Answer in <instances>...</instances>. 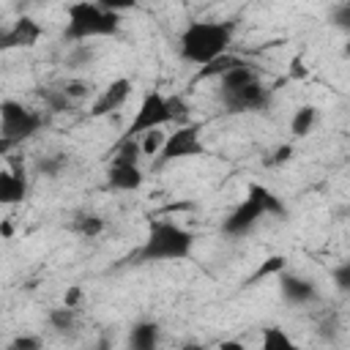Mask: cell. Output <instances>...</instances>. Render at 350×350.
<instances>
[{
    "label": "cell",
    "mask_w": 350,
    "mask_h": 350,
    "mask_svg": "<svg viewBox=\"0 0 350 350\" xmlns=\"http://www.w3.org/2000/svg\"><path fill=\"white\" fill-rule=\"evenodd\" d=\"M235 38V25L224 19H197L189 22L178 36V57L194 68L208 66L211 60L230 52Z\"/></svg>",
    "instance_id": "cell-1"
},
{
    "label": "cell",
    "mask_w": 350,
    "mask_h": 350,
    "mask_svg": "<svg viewBox=\"0 0 350 350\" xmlns=\"http://www.w3.org/2000/svg\"><path fill=\"white\" fill-rule=\"evenodd\" d=\"M216 98L230 115H243V112H262L271 104V93L262 85L260 74L241 60L230 71H224L216 79Z\"/></svg>",
    "instance_id": "cell-2"
},
{
    "label": "cell",
    "mask_w": 350,
    "mask_h": 350,
    "mask_svg": "<svg viewBox=\"0 0 350 350\" xmlns=\"http://www.w3.org/2000/svg\"><path fill=\"white\" fill-rule=\"evenodd\" d=\"M282 216H287L284 200L276 191H271L268 186H262V183H249L246 197L224 216L221 232L227 238H246L252 230H257L260 221L282 219Z\"/></svg>",
    "instance_id": "cell-3"
},
{
    "label": "cell",
    "mask_w": 350,
    "mask_h": 350,
    "mask_svg": "<svg viewBox=\"0 0 350 350\" xmlns=\"http://www.w3.org/2000/svg\"><path fill=\"white\" fill-rule=\"evenodd\" d=\"M120 30V14L104 8L98 0H74L66 5L63 41L85 44L96 38H112Z\"/></svg>",
    "instance_id": "cell-4"
},
{
    "label": "cell",
    "mask_w": 350,
    "mask_h": 350,
    "mask_svg": "<svg viewBox=\"0 0 350 350\" xmlns=\"http://www.w3.org/2000/svg\"><path fill=\"white\" fill-rule=\"evenodd\" d=\"M194 243L197 238L189 227L161 219L148 227V235L134 252V260L137 262H180L191 257Z\"/></svg>",
    "instance_id": "cell-5"
},
{
    "label": "cell",
    "mask_w": 350,
    "mask_h": 350,
    "mask_svg": "<svg viewBox=\"0 0 350 350\" xmlns=\"http://www.w3.org/2000/svg\"><path fill=\"white\" fill-rule=\"evenodd\" d=\"M189 118V104L183 96H167L161 90H148L142 98H139V107L134 109V118L129 120L123 139H139L142 134L153 131V129H164L170 123H186Z\"/></svg>",
    "instance_id": "cell-6"
},
{
    "label": "cell",
    "mask_w": 350,
    "mask_h": 350,
    "mask_svg": "<svg viewBox=\"0 0 350 350\" xmlns=\"http://www.w3.org/2000/svg\"><path fill=\"white\" fill-rule=\"evenodd\" d=\"M46 118L41 109H33L16 98L0 101V153H11V148L27 142L44 129Z\"/></svg>",
    "instance_id": "cell-7"
},
{
    "label": "cell",
    "mask_w": 350,
    "mask_h": 350,
    "mask_svg": "<svg viewBox=\"0 0 350 350\" xmlns=\"http://www.w3.org/2000/svg\"><path fill=\"white\" fill-rule=\"evenodd\" d=\"M142 148L139 139H123L112 148V159L107 167V189L118 194H131L139 191L145 183V172L139 167L142 161Z\"/></svg>",
    "instance_id": "cell-8"
},
{
    "label": "cell",
    "mask_w": 350,
    "mask_h": 350,
    "mask_svg": "<svg viewBox=\"0 0 350 350\" xmlns=\"http://www.w3.org/2000/svg\"><path fill=\"white\" fill-rule=\"evenodd\" d=\"M205 153V142H202V126L200 123H178L175 131L167 134L161 153L153 159L156 167L172 164V161H183V159H194Z\"/></svg>",
    "instance_id": "cell-9"
},
{
    "label": "cell",
    "mask_w": 350,
    "mask_h": 350,
    "mask_svg": "<svg viewBox=\"0 0 350 350\" xmlns=\"http://www.w3.org/2000/svg\"><path fill=\"white\" fill-rule=\"evenodd\" d=\"M276 284H279V295L284 304L290 306H309L320 298V287L312 276H304V273H295V271H282L276 276Z\"/></svg>",
    "instance_id": "cell-10"
},
{
    "label": "cell",
    "mask_w": 350,
    "mask_h": 350,
    "mask_svg": "<svg viewBox=\"0 0 350 350\" xmlns=\"http://www.w3.org/2000/svg\"><path fill=\"white\" fill-rule=\"evenodd\" d=\"M44 36V25L27 14H22L19 19H14L8 27H3L0 33V49H30L41 41Z\"/></svg>",
    "instance_id": "cell-11"
},
{
    "label": "cell",
    "mask_w": 350,
    "mask_h": 350,
    "mask_svg": "<svg viewBox=\"0 0 350 350\" xmlns=\"http://www.w3.org/2000/svg\"><path fill=\"white\" fill-rule=\"evenodd\" d=\"M131 90H134V85H131L129 77H118V79H112L107 88L98 90V96L93 98L88 115H90V118H104V115L118 112V109L131 98Z\"/></svg>",
    "instance_id": "cell-12"
},
{
    "label": "cell",
    "mask_w": 350,
    "mask_h": 350,
    "mask_svg": "<svg viewBox=\"0 0 350 350\" xmlns=\"http://www.w3.org/2000/svg\"><path fill=\"white\" fill-rule=\"evenodd\" d=\"M30 191V183H27V175H25V167H5L0 172V202L3 205H16L27 197Z\"/></svg>",
    "instance_id": "cell-13"
},
{
    "label": "cell",
    "mask_w": 350,
    "mask_h": 350,
    "mask_svg": "<svg viewBox=\"0 0 350 350\" xmlns=\"http://www.w3.org/2000/svg\"><path fill=\"white\" fill-rule=\"evenodd\" d=\"M129 347L131 350H153L161 342V325L156 320H137L129 328Z\"/></svg>",
    "instance_id": "cell-14"
},
{
    "label": "cell",
    "mask_w": 350,
    "mask_h": 350,
    "mask_svg": "<svg viewBox=\"0 0 350 350\" xmlns=\"http://www.w3.org/2000/svg\"><path fill=\"white\" fill-rule=\"evenodd\" d=\"M317 107L314 104H301V107H295V112L290 115V134L295 137V139H304V137H309L312 131H314V126H317Z\"/></svg>",
    "instance_id": "cell-15"
},
{
    "label": "cell",
    "mask_w": 350,
    "mask_h": 350,
    "mask_svg": "<svg viewBox=\"0 0 350 350\" xmlns=\"http://www.w3.org/2000/svg\"><path fill=\"white\" fill-rule=\"evenodd\" d=\"M68 227L79 238H98L107 230V221H104V216H98L93 211H79V213H74V219H71Z\"/></svg>",
    "instance_id": "cell-16"
},
{
    "label": "cell",
    "mask_w": 350,
    "mask_h": 350,
    "mask_svg": "<svg viewBox=\"0 0 350 350\" xmlns=\"http://www.w3.org/2000/svg\"><path fill=\"white\" fill-rule=\"evenodd\" d=\"M77 317H79V306H68V304H60V306H52L46 312V323L52 331L57 334H68L77 328Z\"/></svg>",
    "instance_id": "cell-17"
},
{
    "label": "cell",
    "mask_w": 350,
    "mask_h": 350,
    "mask_svg": "<svg viewBox=\"0 0 350 350\" xmlns=\"http://www.w3.org/2000/svg\"><path fill=\"white\" fill-rule=\"evenodd\" d=\"M241 63V57L238 55H232V52H227V55H221V57H216V60H211L208 66H202V68H197V77H194V82H205V79H211V82H216L224 71H230L232 66H238Z\"/></svg>",
    "instance_id": "cell-18"
},
{
    "label": "cell",
    "mask_w": 350,
    "mask_h": 350,
    "mask_svg": "<svg viewBox=\"0 0 350 350\" xmlns=\"http://www.w3.org/2000/svg\"><path fill=\"white\" fill-rule=\"evenodd\" d=\"M260 347H262V350H290V347H295V342L290 339V334H287L284 328L271 325V328L262 331V336H260Z\"/></svg>",
    "instance_id": "cell-19"
},
{
    "label": "cell",
    "mask_w": 350,
    "mask_h": 350,
    "mask_svg": "<svg viewBox=\"0 0 350 350\" xmlns=\"http://www.w3.org/2000/svg\"><path fill=\"white\" fill-rule=\"evenodd\" d=\"M41 98H44L46 112H74V107H77V101H71L60 85H57V88L44 90V93H41Z\"/></svg>",
    "instance_id": "cell-20"
},
{
    "label": "cell",
    "mask_w": 350,
    "mask_h": 350,
    "mask_svg": "<svg viewBox=\"0 0 350 350\" xmlns=\"http://www.w3.org/2000/svg\"><path fill=\"white\" fill-rule=\"evenodd\" d=\"M66 161H68V156H66L63 150L46 153V156H41V159L36 161V172H38V175H46V178H57V175L63 172Z\"/></svg>",
    "instance_id": "cell-21"
},
{
    "label": "cell",
    "mask_w": 350,
    "mask_h": 350,
    "mask_svg": "<svg viewBox=\"0 0 350 350\" xmlns=\"http://www.w3.org/2000/svg\"><path fill=\"white\" fill-rule=\"evenodd\" d=\"M164 139H167V134H164L161 129H153V131L142 134V137H139V148H142V156H148V159H156V156L161 153V148H164Z\"/></svg>",
    "instance_id": "cell-22"
},
{
    "label": "cell",
    "mask_w": 350,
    "mask_h": 350,
    "mask_svg": "<svg viewBox=\"0 0 350 350\" xmlns=\"http://www.w3.org/2000/svg\"><path fill=\"white\" fill-rule=\"evenodd\" d=\"M284 268H287V260H284L282 254H273V257H268V260H265V262H262V265L249 276V282H246V284H254L257 279H265V276H279Z\"/></svg>",
    "instance_id": "cell-23"
},
{
    "label": "cell",
    "mask_w": 350,
    "mask_h": 350,
    "mask_svg": "<svg viewBox=\"0 0 350 350\" xmlns=\"http://www.w3.org/2000/svg\"><path fill=\"white\" fill-rule=\"evenodd\" d=\"M331 284H334L336 293L350 295V260H339L331 268Z\"/></svg>",
    "instance_id": "cell-24"
},
{
    "label": "cell",
    "mask_w": 350,
    "mask_h": 350,
    "mask_svg": "<svg viewBox=\"0 0 350 350\" xmlns=\"http://www.w3.org/2000/svg\"><path fill=\"white\" fill-rule=\"evenodd\" d=\"M328 22H331L339 33H345V36L350 38V0L336 3V5L328 11Z\"/></svg>",
    "instance_id": "cell-25"
},
{
    "label": "cell",
    "mask_w": 350,
    "mask_h": 350,
    "mask_svg": "<svg viewBox=\"0 0 350 350\" xmlns=\"http://www.w3.org/2000/svg\"><path fill=\"white\" fill-rule=\"evenodd\" d=\"M60 88L66 90V96L71 98V101H82V98H88V93H90V82L88 79H66V82H60Z\"/></svg>",
    "instance_id": "cell-26"
},
{
    "label": "cell",
    "mask_w": 350,
    "mask_h": 350,
    "mask_svg": "<svg viewBox=\"0 0 350 350\" xmlns=\"http://www.w3.org/2000/svg\"><path fill=\"white\" fill-rule=\"evenodd\" d=\"M44 342H41V336H33V334H22V336H16L11 345H8V350H38Z\"/></svg>",
    "instance_id": "cell-27"
},
{
    "label": "cell",
    "mask_w": 350,
    "mask_h": 350,
    "mask_svg": "<svg viewBox=\"0 0 350 350\" xmlns=\"http://www.w3.org/2000/svg\"><path fill=\"white\" fill-rule=\"evenodd\" d=\"M98 3L109 11H115V14H123V11H131V8L139 5V0H98Z\"/></svg>",
    "instance_id": "cell-28"
},
{
    "label": "cell",
    "mask_w": 350,
    "mask_h": 350,
    "mask_svg": "<svg viewBox=\"0 0 350 350\" xmlns=\"http://www.w3.org/2000/svg\"><path fill=\"white\" fill-rule=\"evenodd\" d=\"M293 159V145L284 142V145H276L273 156H271V164H282V161H290Z\"/></svg>",
    "instance_id": "cell-29"
},
{
    "label": "cell",
    "mask_w": 350,
    "mask_h": 350,
    "mask_svg": "<svg viewBox=\"0 0 350 350\" xmlns=\"http://www.w3.org/2000/svg\"><path fill=\"white\" fill-rule=\"evenodd\" d=\"M79 301H82V287H68L66 295H63V304H68V306H79Z\"/></svg>",
    "instance_id": "cell-30"
},
{
    "label": "cell",
    "mask_w": 350,
    "mask_h": 350,
    "mask_svg": "<svg viewBox=\"0 0 350 350\" xmlns=\"http://www.w3.org/2000/svg\"><path fill=\"white\" fill-rule=\"evenodd\" d=\"M290 74L295 77V79H304L309 71H306V66H304V60L301 57H293V66H290Z\"/></svg>",
    "instance_id": "cell-31"
},
{
    "label": "cell",
    "mask_w": 350,
    "mask_h": 350,
    "mask_svg": "<svg viewBox=\"0 0 350 350\" xmlns=\"http://www.w3.org/2000/svg\"><path fill=\"white\" fill-rule=\"evenodd\" d=\"M3 235L11 238V224H8V221H3Z\"/></svg>",
    "instance_id": "cell-32"
},
{
    "label": "cell",
    "mask_w": 350,
    "mask_h": 350,
    "mask_svg": "<svg viewBox=\"0 0 350 350\" xmlns=\"http://www.w3.org/2000/svg\"><path fill=\"white\" fill-rule=\"evenodd\" d=\"M342 52H345V57H347V60H350V38H347V41H345V46H342Z\"/></svg>",
    "instance_id": "cell-33"
}]
</instances>
